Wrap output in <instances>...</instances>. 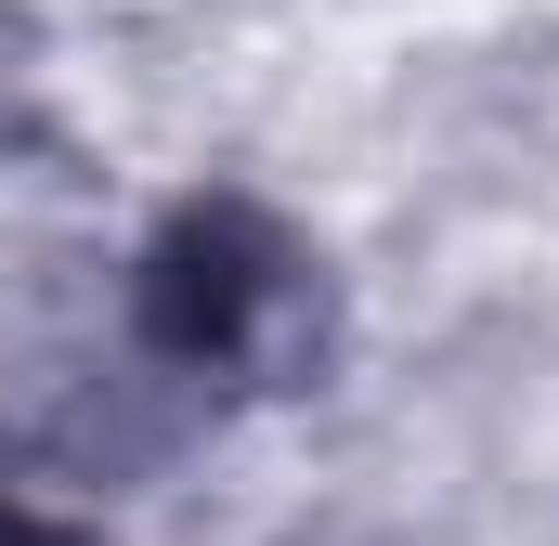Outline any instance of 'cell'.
I'll return each mask as SVG.
<instances>
[{"mask_svg":"<svg viewBox=\"0 0 559 546\" xmlns=\"http://www.w3.org/2000/svg\"><path fill=\"white\" fill-rule=\"evenodd\" d=\"M248 299H261V273L235 261V235H182V248H169V325H182V339H222Z\"/></svg>","mask_w":559,"mask_h":546,"instance_id":"obj_1","label":"cell"}]
</instances>
